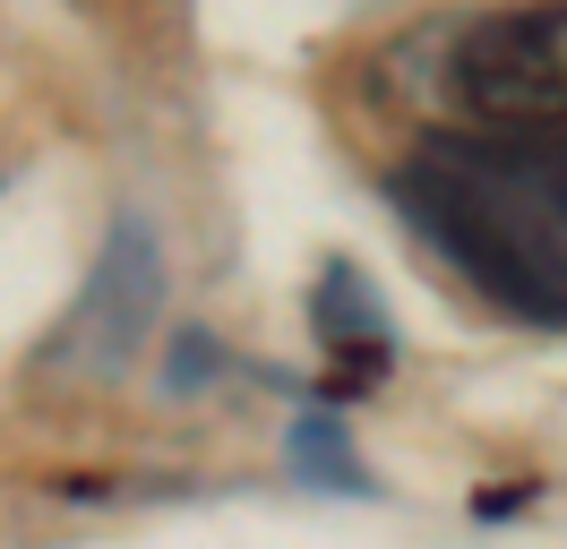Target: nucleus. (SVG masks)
I'll return each instance as SVG.
<instances>
[{
    "instance_id": "obj_5",
    "label": "nucleus",
    "mask_w": 567,
    "mask_h": 549,
    "mask_svg": "<svg viewBox=\"0 0 567 549\" xmlns=\"http://www.w3.org/2000/svg\"><path fill=\"white\" fill-rule=\"evenodd\" d=\"M284 455L319 480V489H370L361 455L344 446V429H336V412H301V421H292V438H284Z\"/></svg>"
},
{
    "instance_id": "obj_1",
    "label": "nucleus",
    "mask_w": 567,
    "mask_h": 549,
    "mask_svg": "<svg viewBox=\"0 0 567 549\" xmlns=\"http://www.w3.org/2000/svg\"><path fill=\"white\" fill-rule=\"evenodd\" d=\"M388 198L491 309L567 327V130L422 137Z\"/></svg>"
},
{
    "instance_id": "obj_4",
    "label": "nucleus",
    "mask_w": 567,
    "mask_h": 549,
    "mask_svg": "<svg viewBox=\"0 0 567 549\" xmlns=\"http://www.w3.org/2000/svg\"><path fill=\"white\" fill-rule=\"evenodd\" d=\"M310 318H319V335H327V352H336V361H353V352H361V361L379 370V361H388V343H395L388 309H379V292H370V274L344 267V258L319 274V301H310Z\"/></svg>"
},
{
    "instance_id": "obj_3",
    "label": "nucleus",
    "mask_w": 567,
    "mask_h": 549,
    "mask_svg": "<svg viewBox=\"0 0 567 549\" xmlns=\"http://www.w3.org/2000/svg\"><path fill=\"white\" fill-rule=\"evenodd\" d=\"M155 309H164V249L146 232V215H112L104 258L86 274V292L70 301V318L43 343V370L70 377H121L155 335Z\"/></svg>"
},
{
    "instance_id": "obj_2",
    "label": "nucleus",
    "mask_w": 567,
    "mask_h": 549,
    "mask_svg": "<svg viewBox=\"0 0 567 549\" xmlns=\"http://www.w3.org/2000/svg\"><path fill=\"white\" fill-rule=\"evenodd\" d=\"M447 86L482 130H567V0H516L456 34Z\"/></svg>"
}]
</instances>
